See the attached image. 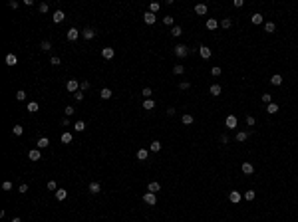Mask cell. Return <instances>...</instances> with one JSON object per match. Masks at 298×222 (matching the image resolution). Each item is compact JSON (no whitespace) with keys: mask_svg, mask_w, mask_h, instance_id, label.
Wrapping results in <instances>:
<instances>
[{"mask_svg":"<svg viewBox=\"0 0 298 222\" xmlns=\"http://www.w3.org/2000/svg\"><path fill=\"white\" fill-rule=\"evenodd\" d=\"M66 89L70 91V93H77V89H80V81H77V79H68Z\"/></svg>","mask_w":298,"mask_h":222,"instance_id":"cell-1","label":"cell"},{"mask_svg":"<svg viewBox=\"0 0 298 222\" xmlns=\"http://www.w3.org/2000/svg\"><path fill=\"white\" fill-rule=\"evenodd\" d=\"M189 54V48L185 44H179L175 46V56H179V58H185V56Z\"/></svg>","mask_w":298,"mask_h":222,"instance_id":"cell-2","label":"cell"},{"mask_svg":"<svg viewBox=\"0 0 298 222\" xmlns=\"http://www.w3.org/2000/svg\"><path fill=\"white\" fill-rule=\"evenodd\" d=\"M143 202H145V204H149V206H155V202H157L155 192H147V194L143 196Z\"/></svg>","mask_w":298,"mask_h":222,"instance_id":"cell-3","label":"cell"},{"mask_svg":"<svg viewBox=\"0 0 298 222\" xmlns=\"http://www.w3.org/2000/svg\"><path fill=\"white\" fill-rule=\"evenodd\" d=\"M66 38L70 40V42H76L77 38H80V30H76V28H70L66 34Z\"/></svg>","mask_w":298,"mask_h":222,"instance_id":"cell-4","label":"cell"},{"mask_svg":"<svg viewBox=\"0 0 298 222\" xmlns=\"http://www.w3.org/2000/svg\"><path fill=\"white\" fill-rule=\"evenodd\" d=\"M28 159H30V161H34V163H36V161H40V159H42L40 149H32V151H28Z\"/></svg>","mask_w":298,"mask_h":222,"instance_id":"cell-5","label":"cell"},{"mask_svg":"<svg viewBox=\"0 0 298 222\" xmlns=\"http://www.w3.org/2000/svg\"><path fill=\"white\" fill-rule=\"evenodd\" d=\"M225 125H227V129H234V127L239 125V121H237V117H234V115H229V117L225 119Z\"/></svg>","mask_w":298,"mask_h":222,"instance_id":"cell-6","label":"cell"},{"mask_svg":"<svg viewBox=\"0 0 298 222\" xmlns=\"http://www.w3.org/2000/svg\"><path fill=\"white\" fill-rule=\"evenodd\" d=\"M211 54H213V52H211V48H207V46H201V48H199V56H201L203 60H209Z\"/></svg>","mask_w":298,"mask_h":222,"instance_id":"cell-7","label":"cell"},{"mask_svg":"<svg viewBox=\"0 0 298 222\" xmlns=\"http://www.w3.org/2000/svg\"><path fill=\"white\" fill-rule=\"evenodd\" d=\"M52 20H54L56 24L64 22V20H66V14H64V12H62V10H56V12H54V16H52Z\"/></svg>","mask_w":298,"mask_h":222,"instance_id":"cell-8","label":"cell"},{"mask_svg":"<svg viewBox=\"0 0 298 222\" xmlns=\"http://www.w3.org/2000/svg\"><path fill=\"white\" fill-rule=\"evenodd\" d=\"M241 198H243V196H241V192H239V190H231V192H229V200H231V202H234V204H237V202H241Z\"/></svg>","mask_w":298,"mask_h":222,"instance_id":"cell-9","label":"cell"},{"mask_svg":"<svg viewBox=\"0 0 298 222\" xmlns=\"http://www.w3.org/2000/svg\"><path fill=\"white\" fill-rule=\"evenodd\" d=\"M101 56H103L105 60H111V58L115 56V50H113V48H103V50H101Z\"/></svg>","mask_w":298,"mask_h":222,"instance_id":"cell-10","label":"cell"},{"mask_svg":"<svg viewBox=\"0 0 298 222\" xmlns=\"http://www.w3.org/2000/svg\"><path fill=\"white\" fill-rule=\"evenodd\" d=\"M143 20H145L147 24H155V20H157V16H155L153 12H145V14H143Z\"/></svg>","mask_w":298,"mask_h":222,"instance_id":"cell-11","label":"cell"},{"mask_svg":"<svg viewBox=\"0 0 298 222\" xmlns=\"http://www.w3.org/2000/svg\"><path fill=\"white\" fill-rule=\"evenodd\" d=\"M36 145H38V149H46V147L50 145V139H48V137H40V139L36 141Z\"/></svg>","mask_w":298,"mask_h":222,"instance_id":"cell-12","label":"cell"},{"mask_svg":"<svg viewBox=\"0 0 298 222\" xmlns=\"http://www.w3.org/2000/svg\"><path fill=\"white\" fill-rule=\"evenodd\" d=\"M16 64H18V58H16V56H14V54H8V56H6V66H16Z\"/></svg>","mask_w":298,"mask_h":222,"instance_id":"cell-13","label":"cell"},{"mask_svg":"<svg viewBox=\"0 0 298 222\" xmlns=\"http://www.w3.org/2000/svg\"><path fill=\"white\" fill-rule=\"evenodd\" d=\"M99 190H101V185H99V182H96V180L89 182V192H91V194H98Z\"/></svg>","mask_w":298,"mask_h":222,"instance_id":"cell-14","label":"cell"},{"mask_svg":"<svg viewBox=\"0 0 298 222\" xmlns=\"http://www.w3.org/2000/svg\"><path fill=\"white\" fill-rule=\"evenodd\" d=\"M111 95H113V93H111V89H110V87H103L101 91H99V97H101V99H110Z\"/></svg>","mask_w":298,"mask_h":222,"instance_id":"cell-15","label":"cell"},{"mask_svg":"<svg viewBox=\"0 0 298 222\" xmlns=\"http://www.w3.org/2000/svg\"><path fill=\"white\" fill-rule=\"evenodd\" d=\"M195 12H197L199 16H205L207 14V4H197L195 6Z\"/></svg>","mask_w":298,"mask_h":222,"instance_id":"cell-16","label":"cell"},{"mask_svg":"<svg viewBox=\"0 0 298 222\" xmlns=\"http://www.w3.org/2000/svg\"><path fill=\"white\" fill-rule=\"evenodd\" d=\"M54 194H56V198H58V200H66V196H68V190H64V189H58V190L54 192Z\"/></svg>","mask_w":298,"mask_h":222,"instance_id":"cell-17","label":"cell"},{"mask_svg":"<svg viewBox=\"0 0 298 222\" xmlns=\"http://www.w3.org/2000/svg\"><path fill=\"white\" fill-rule=\"evenodd\" d=\"M270 83H272V85H282V76H280V74H274V76L270 78Z\"/></svg>","mask_w":298,"mask_h":222,"instance_id":"cell-18","label":"cell"},{"mask_svg":"<svg viewBox=\"0 0 298 222\" xmlns=\"http://www.w3.org/2000/svg\"><path fill=\"white\" fill-rule=\"evenodd\" d=\"M246 139H248V133L246 131H239L237 133V143H244Z\"/></svg>","mask_w":298,"mask_h":222,"instance_id":"cell-19","label":"cell"},{"mask_svg":"<svg viewBox=\"0 0 298 222\" xmlns=\"http://www.w3.org/2000/svg\"><path fill=\"white\" fill-rule=\"evenodd\" d=\"M147 190L157 194V190H161V185H159V182H149V185H147Z\"/></svg>","mask_w":298,"mask_h":222,"instance_id":"cell-20","label":"cell"},{"mask_svg":"<svg viewBox=\"0 0 298 222\" xmlns=\"http://www.w3.org/2000/svg\"><path fill=\"white\" fill-rule=\"evenodd\" d=\"M243 173H244V175H253V173H254V166L251 165V163H243Z\"/></svg>","mask_w":298,"mask_h":222,"instance_id":"cell-21","label":"cell"},{"mask_svg":"<svg viewBox=\"0 0 298 222\" xmlns=\"http://www.w3.org/2000/svg\"><path fill=\"white\" fill-rule=\"evenodd\" d=\"M82 36H84V38H86V40H91V38H94V36H96V32H94V30H91V28H86V30H84V32H82Z\"/></svg>","mask_w":298,"mask_h":222,"instance_id":"cell-22","label":"cell"},{"mask_svg":"<svg viewBox=\"0 0 298 222\" xmlns=\"http://www.w3.org/2000/svg\"><path fill=\"white\" fill-rule=\"evenodd\" d=\"M143 109H147V111L155 109V101H153V99H145V101H143Z\"/></svg>","mask_w":298,"mask_h":222,"instance_id":"cell-23","label":"cell"},{"mask_svg":"<svg viewBox=\"0 0 298 222\" xmlns=\"http://www.w3.org/2000/svg\"><path fill=\"white\" fill-rule=\"evenodd\" d=\"M181 121L185 123V125H191V123L195 121V117H193V115H191V113H185V115H183V119H181Z\"/></svg>","mask_w":298,"mask_h":222,"instance_id":"cell-24","label":"cell"},{"mask_svg":"<svg viewBox=\"0 0 298 222\" xmlns=\"http://www.w3.org/2000/svg\"><path fill=\"white\" fill-rule=\"evenodd\" d=\"M217 26H219V22H217L215 18H209V20H207V28H209V30H217Z\"/></svg>","mask_w":298,"mask_h":222,"instance_id":"cell-25","label":"cell"},{"mask_svg":"<svg viewBox=\"0 0 298 222\" xmlns=\"http://www.w3.org/2000/svg\"><path fill=\"white\" fill-rule=\"evenodd\" d=\"M274 30H276L274 22H266V24H265V32H266V34H272Z\"/></svg>","mask_w":298,"mask_h":222,"instance_id":"cell-26","label":"cell"},{"mask_svg":"<svg viewBox=\"0 0 298 222\" xmlns=\"http://www.w3.org/2000/svg\"><path fill=\"white\" fill-rule=\"evenodd\" d=\"M209 91H211V95H221L223 89H221V85H217V83H215V85H211Z\"/></svg>","mask_w":298,"mask_h":222,"instance_id":"cell-27","label":"cell"},{"mask_svg":"<svg viewBox=\"0 0 298 222\" xmlns=\"http://www.w3.org/2000/svg\"><path fill=\"white\" fill-rule=\"evenodd\" d=\"M251 22H253V24H256V26H258V24H262V14H253Z\"/></svg>","mask_w":298,"mask_h":222,"instance_id":"cell-28","label":"cell"},{"mask_svg":"<svg viewBox=\"0 0 298 222\" xmlns=\"http://www.w3.org/2000/svg\"><path fill=\"white\" fill-rule=\"evenodd\" d=\"M147 155H149V153H147V149H139V151H137V159H139V161H145V159H147Z\"/></svg>","mask_w":298,"mask_h":222,"instance_id":"cell-29","label":"cell"},{"mask_svg":"<svg viewBox=\"0 0 298 222\" xmlns=\"http://www.w3.org/2000/svg\"><path fill=\"white\" fill-rule=\"evenodd\" d=\"M181 34H183V30H181V26H173V28H171V36H175V38H179Z\"/></svg>","mask_w":298,"mask_h":222,"instance_id":"cell-30","label":"cell"},{"mask_svg":"<svg viewBox=\"0 0 298 222\" xmlns=\"http://www.w3.org/2000/svg\"><path fill=\"white\" fill-rule=\"evenodd\" d=\"M12 133H14V135H16V137H20V135H22V133H24V129H22V125H14V127H12Z\"/></svg>","mask_w":298,"mask_h":222,"instance_id":"cell-31","label":"cell"},{"mask_svg":"<svg viewBox=\"0 0 298 222\" xmlns=\"http://www.w3.org/2000/svg\"><path fill=\"white\" fill-rule=\"evenodd\" d=\"M159 8H161V4H159V2H151V4H149V12H153V14H157V10H159Z\"/></svg>","mask_w":298,"mask_h":222,"instance_id":"cell-32","label":"cell"},{"mask_svg":"<svg viewBox=\"0 0 298 222\" xmlns=\"http://www.w3.org/2000/svg\"><path fill=\"white\" fill-rule=\"evenodd\" d=\"M40 48H42V50H44V52H50V50H52V42H50V40H44V42H42V46H40Z\"/></svg>","mask_w":298,"mask_h":222,"instance_id":"cell-33","label":"cell"},{"mask_svg":"<svg viewBox=\"0 0 298 222\" xmlns=\"http://www.w3.org/2000/svg\"><path fill=\"white\" fill-rule=\"evenodd\" d=\"M38 107H40V105H38L36 101H30V103H28V111H30V113H36Z\"/></svg>","mask_w":298,"mask_h":222,"instance_id":"cell-34","label":"cell"},{"mask_svg":"<svg viewBox=\"0 0 298 222\" xmlns=\"http://www.w3.org/2000/svg\"><path fill=\"white\" fill-rule=\"evenodd\" d=\"M266 111H268L270 115H274L276 111H278V105H276V103H268V107H266Z\"/></svg>","mask_w":298,"mask_h":222,"instance_id":"cell-35","label":"cell"},{"mask_svg":"<svg viewBox=\"0 0 298 222\" xmlns=\"http://www.w3.org/2000/svg\"><path fill=\"white\" fill-rule=\"evenodd\" d=\"M149 149H151L153 153H157V151H161V143H159V141H153V143L149 145Z\"/></svg>","mask_w":298,"mask_h":222,"instance_id":"cell-36","label":"cell"},{"mask_svg":"<svg viewBox=\"0 0 298 222\" xmlns=\"http://www.w3.org/2000/svg\"><path fill=\"white\" fill-rule=\"evenodd\" d=\"M62 143H64V145L72 143V133H64V135H62Z\"/></svg>","mask_w":298,"mask_h":222,"instance_id":"cell-37","label":"cell"},{"mask_svg":"<svg viewBox=\"0 0 298 222\" xmlns=\"http://www.w3.org/2000/svg\"><path fill=\"white\" fill-rule=\"evenodd\" d=\"M141 95H143L145 99H151V95H153V91H151V87H145L143 91H141Z\"/></svg>","mask_w":298,"mask_h":222,"instance_id":"cell-38","label":"cell"},{"mask_svg":"<svg viewBox=\"0 0 298 222\" xmlns=\"http://www.w3.org/2000/svg\"><path fill=\"white\" fill-rule=\"evenodd\" d=\"M183 71H185V67L181 66V64H177V66L173 67V74H175V76H181V74H183Z\"/></svg>","mask_w":298,"mask_h":222,"instance_id":"cell-39","label":"cell"},{"mask_svg":"<svg viewBox=\"0 0 298 222\" xmlns=\"http://www.w3.org/2000/svg\"><path fill=\"white\" fill-rule=\"evenodd\" d=\"M16 99H18V101L26 99V91H24V89H18V91H16Z\"/></svg>","mask_w":298,"mask_h":222,"instance_id":"cell-40","label":"cell"},{"mask_svg":"<svg viewBox=\"0 0 298 222\" xmlns=\"http://www.w3.org/2000/svg\"><path fill=\"white\" fill-rule=\"evenodd\" d=\"M74 127H76L77 133H82V131L86 129V123H84V121H76V125H74Z\"/></svg>","mask_w":298,"mask_h":222,"instance_id":"cell-41","label":"cell"},{"mask_svg":"<svg viewBox=\"0 0 298 222\" xmlns=\"http://www.w3.org/2000/svg\"><path fill=\"white\" fill-rule=\"evenodd\" d=\"M254 196H256V192H254V190H246V192H244V200H253Z\"/></svg>","mask_w":298,"mask_h":222,"instance_id":"cell-42","label":"cell"},{"mask_svg":"<svg viewBox=\"0 0 298 222\" xmlns=\"http://www.w3.org/2000/svg\"><path fill=\"white\" fill-rule=\"evenodd\" d=\"M221 26H223V28H225V30H229V28H231V26H232V22H231V20H229V18H225V20H223V22H221Z\"/></svg>","mask_w":298,"mask_h":222,"instance_id":"cell-43","label":"cell"},{"mask_svg":"<svg viewBox=\"0 0 298 222\" xmlns=\"http://www.w3.org/2000/svg\"><path fill=\"white\" fill-rule=\"evenodd\" d=\"M64 113H66V117H70V115H74V113H76V109H74L72 105H68L66 109H64Z\"/></svg>","mask_w":298,"mask_h":222,"instance_id":"cell-44","label":"cell"},{"mask_svg":"<svg viewBox=\"0 0 298 222\" xmlns=\"http://www.w3.org/2000/svg\"><path fill=\"white\" fill-rule=\"evenodd\" d=\"M50 64H52V66H60L62 62H60V58H58V56H52V58H50Z\"/></svg>","mask_w":298,"mask_h":222,"instance_id":"cell-45","label":"cell"},{"mask_svg":"<svg viewBox=\"0 0 298 222\" xmlns=\"http://www.w3.org/2000/svg\"><path fill=\"white\" fill-rule=\"evenodd\" d=\"M260 99L265 101V103H272V95H270V93H265V95H262Z\"/></svg>","mask_w":298,"mask_h":222,"instance_id":"cell-46","label":"cell"},{"mask_svg":"<svg viewBox=\"0 0 298 222\" xmlns=\"http://www.w3.org/2000/svg\"><path fill=\"white\" fill-rule=\"evenodd\" d=\"M12 189V182H10V180H4V182H2V190H10Z\"/></svg>","mask_w":298,"mask_h":222,"instance_id":"cell-47","label":"cell"},{"mask_svg":"<svg viewBox=\"0 0 298 222\" xmlns=\"http://www.w3.org/2000/svg\"><path fill=\"white\" fill-rule=\"evenodd\" d=\"M38 10L42 12V14H46V12H48V4H46V2H42V4L38 6Z\"/></svg>","mask_w":298,"mask_h":222,"instance_id":"cell-48","label":"cell"},{"mask_svg":"<svg viewBox=\"0 0 298 222\" xmlns=\"http://www.w3.org/2000/svg\"><path fill=\"white\" fill-rule=\"evenodd\" d=\"M163 24H165V26H171V24H173V16H165V18H163Z\"/></svg>","mask_w":298,"mask_h":222,"instance_id":"cell-49","label":"cell"},{"mask_svg":"<svg viewBox=\"0 0 298 222\" xmlns=\"http://www.w3.org/2000/svg\"><path fill=\"white\" fill-rule=\"evenodd\" d=\"M48 190H54V192L58 190V185H56L54 180H50V182H48Z\"/></svg>","mask_w":298,"mask_h":222,"instance_id":"cell-50","label":"cell"},{"mask_svg":"<svg viewBox=\"0 0 298 222\" xmlns=\"http://www.w3.org/2000/svg\"><path fill=\"white\" fill-rule=\"evenodd\" d=\"M221 71H223V69L219 66H215L213 69H211V74H213V76H221Z\"/></svg>","mask_w":298,"mask_h":222,"instance_id":"cell-51","label":"cell"},{"mask_svg":"<svg viewBox=\"0 0 298 222\" xmlns=\"http://www.w3.org/2000/svg\"><path fill=\"white\" fill-rule=\"evenodd\" d=\"M179 87H181V89H189V87H191V83H189V81H181Z\"/></svg>","mask_w":298,"mask_h":222,"instance_id":"cell-52","label":"cell"},{"mask_svg":"<svg viewBox=\"0 0 298 222\" xmlns=\"http://www.w3.org/2000/svg\"><path fill=\"white\" fill-rule=\"evenodd\" d=\"M254 123H256V121H254V117H251V115H248V117H246V125H248V127H253Z\"/></svg>","mask_w":298,"mask_h":222,"instance_id":"cell-53","label":"cell"},{"mask_svg":"<svg viewBox=\"0 0 298 222\" xmlns=\"http://www.w3.org/2000/svg\"><path fill=\"white\" fill-rule=\"evenodd\" d=\"M89 87V81H80V89H88Z\"/></svg>","mask_w":298,"mask_h":222,"instance_id":"cell-54","label":"cell"},{"mask_svg":"<svg viewBox=\"0 0 298 222\" xmlns=\"http://www.w3.org/2000/svg\"><path fill=\"white\" fill-rule=\"evenodd\" d=\"M18 192H28V185H20V189H18Z\"/></svg>","mask_w":298,"mask_h":222,"instance_id":"cell-55","label":"cell"},{"mask_svg":"<svg viewBox=\"0 0 298 222\" xmlns=\"http://www.w3.org/2000/svg\"><path fill=\"white\" fill-rule=\"evenodd\" d=\"M243 4H244L243 0H234V8H243Z\"/></svg>","mask_w":298,"mask_h":222,"instance_id":"cell-56","label":"cell"},{"mask_svg":"<svg viewBox=\"0 0 298 222\" xmlns=\"http://www.w3.org/2000/svg\"><path fill=\"white\" fill-rule=\"evenodd\" d=\"M8 6H10L12 10H14V8H18V2H14V0H10V2H8Z\"/></svg>","mask_w":298,"mask_h":222,"instance_id":"cell-57","label":"cell"},{"mask_svg":"<svg viewBox=\"0 0 298 222\" xmlns=\"http://www.w3.org/2000/svg\"><path fill=\"white\" fill-rule=\"evenodd\" d=\"M74 97H76L77 101H82V99H84V93H82V91H77V93H76V95H74Z\"/></svg>","mask_w":298,"mask_h":222,"instance_id":"cell-58","label":"cell"},{"mask_svg":"<svg viewBox=\"0 0 298 222\" xmlns=\"http://www.w3.org/2000/svg\"><path fill=\"white\" fill-rule=\"evenodd\" d=\"M22 4H24V6H32L34 2H32V0H22Z\"/></svg>","mask_w":298,"mask_h":222,"instance_id":"cell-59","label":"cell"},{"mask_svg":"<svg viewBox=\"0 0 298 222\" xmlns=\"http://www.w3.org/2000/svg\"><path fill=\"white\" fill-rule=\"evenodd\" d=\"M221 143H229V137L227 135H221Z\"/></svg>","mask_w":298,"mask_h":222,"instance_id":"cell-60","label":"cell"},{"mask_svg":"<svg viewBox=\"0 0 298 222\" xmlns=\"http://www.w3.org/2000/svg\"><path fill=\"white\" fill-rule=\"evenodd\" d=\"M62 125H64V127H68V125H70V119H68V117H66V119H62Z\"/></svg>","mask_w":298,"mask_h":222,"instance_id":"cell-61","label":"cell"},{"mask_svg":"<svg viewBox=\"0 0 298 222\" xmlns=\"http://www.w3.org/2000/svg\"><path fill=\"white\" fill-rule=\"evenodd\" d=\"M10 222H22V218H18V216H16V218H12Z\"/></svg>","mask_w":298,"mask_h":222,"instance_id":"cell-62","label":"cell"}]
</instances>
